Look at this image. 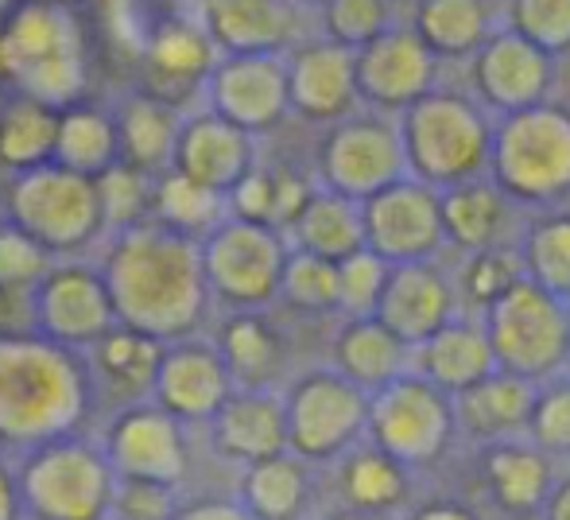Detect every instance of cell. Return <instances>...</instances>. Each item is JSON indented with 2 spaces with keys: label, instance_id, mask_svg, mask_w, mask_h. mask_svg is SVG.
I'll return each mask as SVG.
<instances>
[{
  "label": "cell",
  "instance_id": "obj_1",
  "mask_svg": "<svg viewBox=\"0 0 570 520\" xmlns=\"http://www.w3.org/2000/svg\"><path fill=\"white\" fill-rule=\"evenodd\" d=\"M206 261L183 237L167 234H132L120 242L109 292L120 315L140 331H183L195 323L203 307Z\"/></svg>",
  "mask_w": 570,
  "mask_h": 520
},
{
  "label": "cell",
  "instance_id": "obj_2",
  "mask_svg": "<svg viewBox=\"0 0 570 520\" xmlns=\"http://www.w3.org/2000/svg\"><path fill=\"white\" fill-rule=\"evenodd\" d=\"M396 121L400 136H404L407 175L415 179L443 190L489 171L497 121L473 94L435 86L428 98L407 106Z\"/></svg>",
  "mask_w": 570,
  "mask_h": 520
},
{
  "label": "cell",
  "instance_id": "obj_3",
  "mask_svg": "<svg viewBox=\"0 0 570 520\" xmlns=\"http://www.w3.org/2000/svg\"><path fill=\"white\" fill-rule=\"evenodd\" d=\"M8 82L20 94L67 109L86 90V39L62 0H20L0 23Z\"/></svg>",
  "mask_w": 570,
  "mask_h": 520
},
{
  "label": "cell",
  "instance_id": "obj_4",
  "mask_svg": "<svg viewBox=\"0 0 570 520\" xmlns=\"http://www.w3.org/2000/svg\"><path fill=\"white\" fill-rule=\"evenodd\" d=\"M489 175L520 206H563L570 198V109L548 98L497 117Z\"/></svg>",
  "mask_w": 570,
  "mask_h": 520
},
{
  "label": "cell",
  "instance_id": "obj_5",
  "mask_svg": "<svg viewBox=\"0 0 570 520\" xmlns=\"http://www.w3.org/2000/svg\"><path fill=\"white\" fill-rule=\"evenodd\" d=\"M478 318L501 370L535 385L570 370V300L535 279H517Z\"/></svg>",
  "mask_w": 570,
  "mask_h": 520
},
{
  "label": "cell",
  "instance_id": "obj_6",
  "mask_svg": "<svg viewBox=\"0 0 570 520\" xmlns=\"http://www.w3.org/2000/svg\"><path fill=\"white\" fill-rule=\"evenodd\" d=\"M458 435L454 396L431 385L420 373H404L392 385L368 392V431L365 439L396 454L404 467L428 470L451 451Z\"/></svg>",
  "mask_w": 570,
  "mask_h": 520
},
{
  "label": "cell",
  "instance_id": "obj_7",
  "mask_svg": "<svg viewBox=\"0 0 570 520\" xmlns=\"http://www.w3.org/2000/svg\"><path fill=\"white\" fill-rule=\"evenodd\" d=\"M407 175L404 136L392 114H350L326 125L318 144V179L323 187L338 190L345 198L365 203L368 195L384 190L389 183Z\"/></svg>",
  "mask_w": 570,
  "mask_h": 520
},
{
  "label": "cell",
  "instance_id": "obj_8",
  "mask_svg": "<svg viewBox=\"0 0 570 520\" xmlns=\"http://www.w3.org/2000/svg\"><path fill=\"white\" fill-rule=\"evenodd\" d=\"M284 408L287 447L303 459H342L368 431V392L338 370H315L299 377L287 392Z\"/></svg>",
  "mask_w": 570,
  "mask_h": 520
},
{
  "label": "cell",
  "instance_id": "obj_9",
  "mask_svg": "<svg viewBox=\"0 0 570 520\" xmlns=\"http://www.w3.org/2000/svg\"><path fill=\"white\" fill-rule=\"evenodd\" d=\"M365 245L389 264L435 261L446 249L443 190L404 175L361 203Z\"/></svg>",
  "mask_w": 570,
  "mask_h": 520
},
{
  "label": "cell",
  "instance_id": "obj_10",
  "mask_svg": "<svg viewBox=\"0 0 570 520\" xmlns=\"http://www.w3.org/2000/svg\"><path fill=\"white\" fill-rule=\"evenodd\" d=\"M78 404V381L55 350L0 342V428L43 431Z\"/></svg>",
  "mask_w": 570,
  "mask_h": 520
},
{
  "label": "cell",
  "instance_id": "obj_11",
  "mask_svg": "<svg viewBox=\"0 0 570 520\" xmlns=\"http://www.w3.org/2000/svg\"><path fill=\"white\" fill-rule=\"evenodd\" d=\"M439 59L420 31L412 23H392L365 47H357V94L361 106L376 109V114L400 117L407 106L428 98L439 86Z\"/></svg>",
  "mask_w": 570,
  "mask_h": 520
},
{
  "label": "cell",
  "instance_id": "obj_12",
  "mask_svg": "<svg viewBox=\"0 0 570 520\" xmlns=\"http://www.w3.org/2000/svg\"><path fill=\"white\" fill-rule=\"evenodd\" d=\"M551 86L556 55L512 31L509 23H501L470 59V94L497 117L540 106L551 98Z\"/></svg>",
  "mask_w": 570,
  "mask_h": 520
},
{
  "label": "cell",
  "instance_id": "obj_13",
  "mask_svg": "<svg viewBox=\"0 0 570 520\" xmlns=\"http://www.w3.org/2000/svg\"><path fill=\"white\" fill-rule=\"evenodd\" d=\"M206 279L237 307L268 303L284 279L287 249L276 226L237 218L222 226L206 245Z\"/></svg>",
  "mask_w": 570,
  "mask_h": 520
},
{
  "label": "cell",
  "instance_id": "obj_14",
  "mask_svg": "<svg viewBox=\"0 0 570 520\" xmlns=\"http://www.w3.org/2000/svg\"><path fill=\"white\" fill-rule=\"evenodd\" d=\"M12 210L36 242L75 245L94 229L101 214V198L90 175L70 171V167H39L20 179L12 195Z\"/></svg>",
  "mask_w": 570,
  "mask_h": 520
},
{
  "label": "cell",
  "instance_id": "obj_15",
  "mask_svg": "<svg viewBox=\"0 0 570 520\" xmlns=\"http://www.w3.org/2000/svg\"><path fill=\"white\" fill-rule=\"evenodd\" d=\"M287 94L292 114L315 125H334L357 114V51L334 39H303L287 51Z\"/></svg>",
  "mask_w": 570,
  "mask_h": 520
},
{
  "label": "cell",
  "instance_id": "obj_16",
  "mask_svg": "<svg viewBox=\"0 0 570 520\" xmlns=\"http://www.w3.org/2000/svg\"><path fill=\"white\" fill-rule=\"evenodd\" d=\"M210 106L248 133H264L292 114L287 55H222L210 70Z\"/></svg>",
  "mask_w": 570,
  "mask_h": 520
},
{
  "label": "cell",
  "instance_id": "obj_17",
  "mask_svg": "<svg viewBox=\"0 0 570 520\" xmlns=\"http://www.w3.org/2000/svg\"><path fill=\"white\" fill-rule=\"evenodd\" d=\"M454 315H462V295H458L454 276L439 268V261L392 264L381 303H376V318L389 323L407 346H420Z\"/></svg>",
  "mask_w": 570,
  "mask_h": 520
},
{
  "label": "cell",
  "instance_id": "obj_18",
  "mask_svg": "<svg viewBox=\"0 0 570 520\" xmlns=\"http://www.w3.org/2000/svg\"><path fill=\"white\" fill-rule=\"evenodd\" d=\"M478 482L504 517L543 513L556 490V459L528 435L485 443L478 454Z\"/></svg>",
  "mask_w": 570,
  "mask_h": 520
},
{
  "label": "cell",
  "instance_id": "obj_19",
  "mask_svg": "<svg viewBox=\"0 0 570 520\" xmlns=\"http://www.w3.org/2000/svg\"><path fill=\"white\" fill-rule=\"evenodd\" d=\"M303 0H203V23L222 55H287L299 39Z\"/></svg>",
  "mask_w": 570,
  "mask_h": 520
},
{
  "label": "cell",
  "instance_id": "obj_20",
  "mask_svg": "<svg viewBox=\"0 0 570 520\" xmlns=\"http://www.w3.org/2000/svg\"><path fill=\"white\" fill-rule=\"evenodd\" d=\"M517 206L509 198V190L493 179V175H473L454 187H443V229L446 245L465 253L493 249V245H517L520 222Z\"/></svg>",
  "mask_w": 570,
  "mask_h": 520
},
{
  "label": "cell",
  "instance_id": "obj_21",
  "mask_svg": "<svg viewBox=\"0 0 570 520\" xmlns=\"http://www.w3.org/2000/svg\"><path fill=\"white\" fill-rule=\"evenodd\" d=\"M175 167L190 179L229 195L248 171H253V133L233 125L218 109L183 121Z\"/></svg>",
  "mask_w": 570,
  "mask_h": 520
},
{
  "label": "cell",
  "instance_id": "obj_22",
  "mask_svg": "<svg viewBox=\"0 0 570 520\" xmlns=\"http://www.w3.org/2000/svg\"><path fill=\"white\" fill-rule=\"evenodd\" d=\"M535 389H540L535 381H524L509 370H493L478 385L454 396L458 435H465L478 447L524 435L528 415H532L535 404Z\"/></svg>",
  "mask_w": 570,
  "mask_h": 520
},
{
  "label": "cell",
  "instance_id": "obj_23",
  "mask_svg": "<svg viewBox=\"0 0 570 520\" xmlns=\"http://www.w3.org/2000/svg\"><path fill=\"white\" fill-rule=\"evenodd\" d=\"M412 370L420 377H428L431 385L446 389L451 396L478 385L481 377H489L497 365L493 342H489L481 318L454 315L446 326H439L431 339H423L412 354Z\"/></svg>",
  "mask_w": 570,
  "mask_h": 520
},
{
  "label": "cell",
  "instance_id": "obj_24",
  "mask_svg": "<svg viewBox=\"0 0 570 520\" xmlns=\"http://www.w3.org/2000/svg\"><path fill=\"white\" fill-rule=\"evenodd\" d=\"M412 354L415 346H407L376 315L345 318L338 339H334V370L345 373L353 385H361L365 392H376L392 385L396 377H404V373H412Z\"/></svg>",
  "mask_w": 570,
  "mask_h": 520
},
{
  "label": "cell",
  "instance_id": "obj_25",
  "mask_svg": "<svg viewBox=\"0 0 570 520\" xmlns=\"http://www.w3.org/2000/svg\"><path fill=\"white\" fill-rule=\"evenodd\" d=\"M407 23L443 62H470L501 28L497 0H415Z\"/></svg>",
  "mask_w": 570,
  "mask_h": 520
},
{
  "label": "cell",
  "instance_id": "obj_26",
  "mask_svg": "<svg viewBox=\"0 0 570 520\" xmlns=\"http://www.w3.org/2000/svg\"><path fill=\"white\" fill-rule=\"evenodd\" d=\"M415 470L404 467L396 454L361 439L353 451L342 454V498L353 509L373 513H400L412 501Z\"/></svg>",
  "mask_w": 570,
  "mask_h": 520
},
{
  "label": "cell",
  "instance_id": "obj_27",
  "mask_svg": "<svg viewBox=\"0 0 570 520\" xmlns=\"http://www.w3.org/2000/svg\"><path fill=\"white\" fill-rule=\"evenodd\" d=\"M295 249L315 253L326 261H345L350 253L365 249V222H361V203L345 198L338 190L323 187L307 198L299 218L292 222Z\"/></svg>",
  "mask_w": 570,
  "mask_h": 520
},
{
  "label": "cell",
  "instance_id": "obj_28",
  "mask_svg": "<svg viewBox=\"0 0 570 520\" xmlns=\"http://www.w3.org/2000/svg\"><path fill=\"white\" fill-rule=\"evenodd\" d=\"M222 47L203 20H171L148 39V75L167 86H206Z\"/></svg>",
  "mask_w": 570,
  "mask_h": 520
},
{
  "label": "cell",
  "instance_id": "obj_29",
  "mask_svg": "<svg viewBox=\"0 0 570 520\" xmlns=\"http://www.w3.org/2000/svg\"><path fill=\"white\" fill-rule=\"evenodd\" d=\"M222 443L240 459H272L287 451V408L261 389L222 404Z\"/></svg>",
  "mask_w": 570,
  "mask_h": 520
},
{
  "label": "cell",
  "instance_id": "obj_30",
  "mask_svg": "<svg viewBox=\"0 0 570 520\" xmlns=\"http://www.w3.org/2000/svg\"><path fill=\"white\" fill-rule=\"evenodd\" d=\"M517 249L520 261H524L528 279L570 300V210L548 206L532 222H524Z\"/></svg>",
  "mask_w": 570,
  "mask_h": 520
},
{
  "label": "cell",
  "instance_id": "obj_31",
  "mask_svg": "<svg viewBox=\"0 0 570 520\" xmlns=\"http://www.w3.org/2000/svg\"><path fill=\"white\" fill-rule=\"evenodd\" d=\"M117 133H120V148L128 151L136 167H159V164H171L175 151H179V133H183V121L175 117V106L164 98H132L125 106L117 121Z\"/></svg>",
  "mask_w": 570,
  "mask_h": 520
},
{
  "label": "cell",
  "instance_id": "obj_32",
  "mask_svg": "<svg viewBox=\"0 0 570 520\" xmlns=\"http://www.w3.org/2000/svg\"><path fill=\"white\" fill-rule=\"evenodd\" d=\"M43 318L55 334L62 339H90L106 326L109 318V295L101 292L98 279H90L86 272L70 268L47 284L43 295Z\"/></svg>",
  "mask_w": 570,
  "mask_h": 520
},
{
  "label": "cell",
  "instance_id": "obj_33",
  "mask_svg": "<svg viewBox=\"0 0 570 520\" xmlns=\"http://www.w3.org/2000/svg\"><path fill=\"white\" fill-rule=\"evenodd\" d=\"M229 365L218 362L210 350H179L164 365V396L171 408L187 415H206L226 404Z\"/></svg>",
  "mask_w": 570,
  "mask_h": 520
},
{
  "label": "cell",
  "instance_id": "obj_34",
  "mask_svg": "<svg viewBox=\"0 0 570 520\" xmlns=\"http://www.w3.org/2000/svg\"><path fill=\"white\" fill-rule=\"evenodd\" d=\"M59 114L62 109L20 94L0 114V159L12 167H36L43 156H51L59 140Z\"/></svg>",
  "mask_w": 570,
  "mask_h": 520
},
{
  "label": "cell",
  "instance_id": "obj_35",
  "mask_svg": "<svg viewBox=\"0 0 570 520\" xmlns=\"http://www.w3.org/2000/svg\"><path fill=\"white\" fill-rule=\"evenodd\" d=\"M120 144L117 125L106 114L90 106H67L59 114V140H55V156L62 159V167L70 171H109V159H114Z\"/></svg>",
  "mask_w": 570,
  "mask_h": 520
},
{
  "label": "cell",
  "instance_id": "obj_36",
  "mask_svg": "<svg viewBox=\"0 0 570 520\" xmlns=\"http://www.w3.org/2000/svg\"><path fill=\"white\" fill-rule=\"evenodd\" d=\"M226 365L229 373L248 389H261L272 373L279 370V357H284V346H279L276 331H272L264 318L256 315H237L226 326Z\"/></svg>",
  "mask_w": 570,
  "mask_h": 520
},
{
  "label": "cell",
  "instance_id": "obj_37",
  "mask_svg": "<svg viewBox=\"0 0 570 520\" xmlns=\"http://www.w3.org/2000/svg\"><path fill=\"white\" fill-rule=\"evenodd\" d=\"M517 279H524V261H520V249H517V245H493V249L465 253L454 284H458V295H462L465 307H473L481 315V311H485L497 295L509 292Z\"/></svg>",
  "mask_w": 570,
  "mask_h": 520
},
{
  "label": "cell",
  "instance_id": "obj_38",
  "mask_svg": "<svg viewBox=\"0 0 570 520\" xmlns=\"http://www.w3.org/2000/svg\"><path fill=\"white\" fill-rule=\"evenodd\" d=\"M279 292L292 307L311 311V315H326V311H342L338 295V261L315 257V253H287L284 279H279Z\"/></svg>",
  "mask_w": 570,
  "mask_h": 520
},
{
  "label": "cell",
  "instance_id": "obj_39",
  "mask_svg": "<svg viewBox=\"0 0 570 520\" xmlns=\"http://www.w3.org/2000/svg\"><path fill=\"white\" fill-rule=\"evenodd\" d=\"M248 498H253L256 513L268 520H287L299 513L303 498H307V478L303 467L287 454H272L261 459L248 474Z\"/></svg>",
  "mask_w": 570,
  "mask_h": 520
},
{
  "label": "cell",
  "instance_id": "obj_40",
  "mask_svg": "<svg viewBox=\"0 0 570 520\" xmlns=\"http://www.w3.org/2000/svg\"><path fill=\"white\" fill-rule=\"evenodd\" d=\"M323 36L345 47H365L396 23V0H318Z\"/></svg>",
  "mask_w": 570,
  "mask_h": 520
},
{
  "label": "cell",
  "instance_id": "obj_41",
  "mask_svg": "<svg viewBox=\"0 0 570 520\" xmlns=\"http://www.w3.org/2000/svg\"><path fill=\"white\" fill-rule=\"evenodd\" d=\"M504 23L548 55H570V0H504Z\"/></svg>",
  "mask_w": 570,
  "mask_h": 520
},
{
  "label": "cell",
  "instance_id": "obj_42",
  "mask_svg": "<svg viewBox=\"0 0 570 520\" xmlns=\"http://www.w3.org/2000/svg\"><path fill=\"white\" fill-rule=\"evenodd\" d=\"M524 435L540 443L551 459H570V373H559L535 389Z\"/></svg>",
  "mask_w": 570,
  "mask_h": 520
},
{
  "label": "cell",
  "instance_id": "obj_43",
  "mask_svg": "<svg viewBox=\"0 0 570 520\" xmlns=\"http://www.w3.org/2000/svg\"><path fill=\"white\" fill-rule=\"evenodd\" d=\"M392 264L365 249L350 253L345 261H338V295H342V315L357 318V315H376V303H381L384 279H389Z\"/></svg>",
  "mask_w": 570,
  "mask_h": 520
},
{
  "label": "cell",
  "instance_id": "obj_44",
  "mask_svg": "<svg viewBox=\"0 0 570 520\" xmlns=\"http://www.w3.org/2000/svg\"><path fill=\"white\" fill-rule=\"evenodd\" d=\"M218 203H222V190L190 179L187 171L167 175L164 187H159V210L179 229H206L218 218Z\"/></svg>",
  "mask_w": 570,
  "mask_h": 520
},
{
  "label": "cell",
  "instance_id": "obj_45",
  "mask_svg": "<svg viewBox=\"0 0 570 520\" xmlns=\"http://www.w3.org/2000/svg\"><path fill=\"white\" fill-rule=\"evenodd\" d=\"M120 451L132 467H148V470H171L175 459V435L167 428V420L159 415H132V420L120 428Z\"/></svg>",
  "mask_w": 570,
  "mask_h": 520
},
{
  "label": "cell",
  "instance_id": "obj_46",
  "mask_svg": "<svg viewBox=\"0 0 570 520\" xmlns=\"http://www.w3.org/2000/svg\"><path fill=\"white\" fill-rule=\"evenodd\" d=\"M101 210L114 222H128L144 206V179L136 167H109L98 183Z\"/></svg>",
  "mask_w": 570,
  "mask_h": 520
},
{
  "label": "cell",
  "instance_id": "obj_47",
  "mask_svg": "<svg viewBox=\"0 0 570 520\" xmlns=\"http://www.w3.org/2000/svg\"><path fill=\"white\" fill-rule=\"evenodd\" d=\"M229 195L233 206H237V218L276 226V171H256L253 167Z\"/></svg>",
  "mask_w": 570,
  "mask_h": 520
},
{
  "label": "cell",
  "instance_id": "obj_48",
  "mask_svg": "<svg viewBox=\"0 0 570 520\" xmlns=\"http://www.w3.org/2000/svg\"><path fill=\"white\" fill-rule=\"evenodd\" d=\"M43 268V249L28 234H0V287H23Z\"/></svg>",
  "mask_w": 570,
  "mask_h": 520
},
{
  "label": "cell",
  "instance_id": "obj_49",
  "mask_svg": "<svg viewBox=\"0 0 570 520\" xmlns=\"http://www.w3.org/2000/svg\"><path fill=\"white\" fill-rule=\"evenodd\" d=\"M106 365L117 373L120 381H132L144 385L156 370V350L148 339H136V334H117L114 342H106Z\"/></svg>",
  "mask_w": 570,
  "mask_h": 520
},
{
  "label": "cell",
  "instance_id": "obj_50",
  "mask_svg": "<svg viewBox=\"0 0 570 520\" xmlns=\"http://www.w3.org/2000/svg\"><path fill=\"white\" fill-rule=\"evenodd\" d=\"M404 520H481V517H478V509H470L465 501L439 498V501H423V506H415Z\"/></svg>",
  "mask_w": 570,
  "mask_h": 520
},
{
  "label": "cell",
  "instance_id": "obj_51",
  "mask_svg": "<svg viewBox=\"0 0 570 520\" xmlns=\"http://www.w3.org/2000/svg\"><path fill=\"white\" fill-rule=\"evenodd\" d=\"M23 323H28L23 287H0V331H20Z\"/></svg>",
  "mask_w": 570,
  "mask_h": 520
},
{
  "label": "cell",
  "instance_id": "obj_52",
  "mask_svg": "<svg viewBox=\"0 0 570 520\" xmlns=\"http://www.w3.org/2000/svg\"><path fill=\"white\" fill-rule=\"evenodd\" d=\"M543 520H570V474L556 482L548 506H543Z\"/></svg>",
  "mask_w": 570,
  "mask_h": 520
},
{
  "label": "cell",
  "instance_id": "obj_53",
  "mask_svg": "<svg viewBox=\"0 0 570 520\" xmlns=\"http://www.w3.org/2000/svg\"><path fill=\"white\" fill-rule=\"evenodd\" d=\"M331 520H396V513H373V509H353V506H345V513L331 517Z\"/></svg>",
  "mask_w": 570,
  "mask_h": 520
},
{
  "label": "cell",
  "instance_id": "obj_54",
  "mask_svg": "<svg viewBox=\"0 0 570 520\" xmlns=\"http://www.w3.org/2000/svg\"><path fill=\"white\" fill-rule=\"evenodd\" d=\"M16 4H20V0H0V16H8V12H12Z\"/></svg>",
  "mask_w": 570,
  "mask_h": 520
},
{
  "label": "cell",
  "instance_id": "obj_55",
  "mask_svg": "<svg viewBox=\"0 0 570 520\" xmlns=\"http://www.w3.org/2000/svg\"><path fill=\"white\" fill-rule=\"evenodd\" d=\"M509 520H543V513H528V517H509Z\"/></svg>",
  "mask_w": 570,
  "mask_h": 520
},
{
  "label": "cell",
  "instance_id": "obj_56",
  "mask_svg": "<svg viewBox=\"0 0 570 520\" xmlns=\"http://www.w3.org/2000/svg\"><path fill=\"white\" fill-rule=\"evenodd\" d=\"M396 4H407V8H412V4H415V0H396Z\"/></svg>",
  "mask_w": 570,
  "mask_h": 520
},
{
  "label": "cell",
  "instance_id": "obj_57",
  "mask_svg": "<svg viewBox=\"0 0 570 520\" xmlns=\"http://www.w3.org/2000/svg\"><path fill=\"white\" fill-rule=\"evenodd\" d=\"M303 4H318V0H303Z\"/></svg>",
  "mask_w": 570,
  "mask_h": 520
},
{
  "label": "cell",
  "instance_id": "obj_58",
  "mask_svg": "<svg viewBox=\"0 0 570 520\" xmlns=\"http://www.w3.org/2000/svg\"><path fill=\"white\" fill-rule=\"evenodd\" d=\"M567 373H570V370H567Z\"/></svg>",
  "mask_w": 570,
  "mask_h": 520
}]
</instances>
